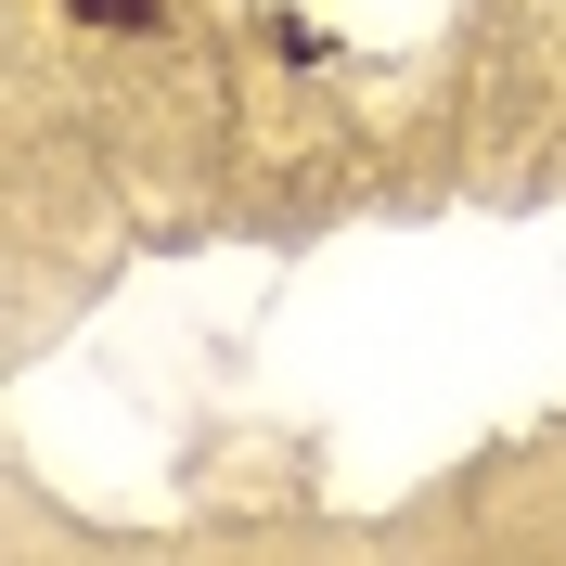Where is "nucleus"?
<instances>
[{"instance_id": "nucleus-1", "label": "nucleus", "mask_w": 566, "mask_h": 566, "mask_svg": "<svg viewBox=\"0 0 566 566\" xmlns=\"http://www.w3.org/2000/svg\"><path fill=\"white\" fill-rule=\"evenodd\" d=\"M91 27H155V0H77Z\"/></svg>"}]
</instances>
